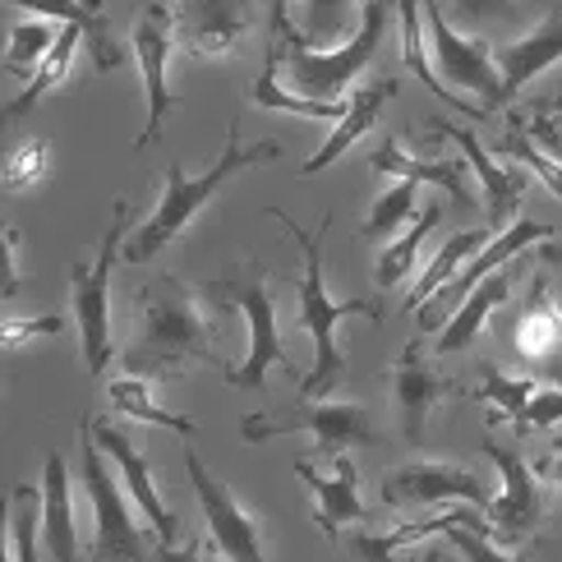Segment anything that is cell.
<instances>
[{"mask_svg":"<svg viewBox=\"0 0 562 562\" xmlns=\"http://www.w3.org/2000/svg\"><path fill=\"white\" fill-rule=\"evenodd\" d=\"M383 503L396 512H419V507H442V503H471V507H488L494 494L480 480V471L461 461H411L402 471H392L383 480Z\"/></svg>","mask_w":562,"mask_h":562,"instance_id":"cell-10","label":"cell"},{"mask_svg":"<svg viewBox=\"0 0 562 562\" xmlns=\"http://www.w3.org/2000/svg\"><path fill=\"white\" fill-rule=\"evenodd\" d=\"M562 60V10L544 14L526 37H517L507 46V52L498 56V69H503V92H507V102L517 98V92L526 83H535L544 75V69H553Z\"/></svg>","mask_w":562,"mask_h":562,"instance_id":"cell-22","label":"cell"},{"mask_svg":"<svg viewBox=\"0 0 562 562\" xmlns=\"http://www.w3.org/2000/svg\"><path fill=\"white\" fill-rule=\"evenodd\" d=\"M268 217L281 222L291 231V240L300 245V327L314 337V369L300 379V402H318V396H327L341 379H346V356L337 346V323L341 318H356V314H369L379 318V304L369 300H333L323 286V240L327 231H333V213H323V222L314 231L295 226V217L286 213V207H268Z\"/></svg>","mask_w":562,"mask_h":562,"instance_id":"cell-2","label":"cell"},{"mask_svg":"<svg viewBox=\"0 0 562 562\" xmlns=\"http://www.w3.org/2000/svg\"><path fill=\"white\" fill-rule=\"evenodd\" d=\"M392 23V0H364V19L360 33L350 37L337 52H314L295 37L281 42V69L291 75L300 98H318V102H341V92L364 75V65L379 56L383 33Z\"/></svg>","mask_w":562,"mask_h":562,"instance_id":"cell-5","label":"cell"},{"mask_svg":"<svg viewBox=\"0 0 562 562\" xmlns=\"http://www.w3.org/2000/svg\"><path fill=\"white\" fill-rule=\"evenodd\" d=\"M392 92H396V79H379L373 88H356V92H350V98H346V102H350L346 121H341L333 134L323 138V148H318L310 161H304V167H300V176H318L323 167H333L337 157H346L350 148H356L360 138L373 130V121H379V111L387 106V98H392Z\"/></svg>","mask_w":562,"mask_h":562,"instance_id":"cell-26","label":"cell"},{"mask_svg":"<svg viewBox=\"0 0 562 562\" xmlns=\"http://www.w3.org/2000/svg\"><path fill=\"white\" fill-rule=\"evenodd\" d=\"M277 157H281L277 144H254V148H245L240 121H231V125H226L222 157H217L207 171L190 176V171L180 167V161H171V167H167V190H161V203L148 213V222L125 240V263H148V259H157V254L167 249V245L180 236V231L203 213L207 199H213L226 180H236L240 171L263 167V161H277Z\"/></svg>","mask_w":562,"mask_h":562,"instance_id":"cell-3","label":"cell"},{"mask_svg":"<svg viewBox=\"0 0 562 562\" xmlns=\"http://www.w3.org/2000/svg\"><path fill=\"white\" fill-rule=\"evenodd\" d=\"M498 153L503 157H512L517 167H526V171H535L540 176L549 190L562 199V161H553L540 144H535V134H530V125H521L517 115H512V125H507V134H503V144H498Z\"/></svg>","mask_w":562,"mask_h":562,"instance_id":"cell-37","label":"cell"},{"mask_svg":"<svg viewBox=\"0 0 562 562\" xmlns=\"http://www.w3.org/2000/svg\"><path fill=\"white\" fill-rule=\"evenodd\" d=\"M396 29H402V56H406L411 75L425 83L434 98H442V106H457L465 115H475V121H484V115H488L484 106H465L461 98H452V88L434 75V60H429V46H425V37H429V29H425V0H396Z\"/></svg>","mask_w":562,"mask_h":562,"instance_id":"cell-28","label":"cell"},{"mask_svg":"<svg viewBox=\"0 0 562 562\" xmlns=\"http://www.w3.org/2000/svg\"><path fill=\"white\" fill-rule=\"evenodd\" d=\"M88 425H92V438H98V448L106 452V461L125 475L134 503L144 507V517H148V526H153V540H157V544H171V540H176V512L167 507V498H161V488L153 484L148 457L138 452L134 442H130V434H125V429H115L111 419L88 415Z\"/></svg>","mask_w":562,"mask_h":562,"instance_id":"cell-17","label":"cell"},{"mask_svg":"<svg viewBox=\"0 0 562 562\" xmlns=\"http://www.w3.org/2000/svg\"><path fill=\"white\" fill-rule=\"evenodd\" d=\"M553 111H558V115H562V98H553Z\"/></svg>","mask_w":562,"mask_h":562,"instance_id":"cell-50","label":"cell"},{"mask_svg":"<svg viewBox=\"0 0 562 562\" xmlns=\"http://www.w3.org/2000/svg\"><path fill=\"white\" fill-rule=\"evenodd\" d=\"M438 217H442V203L419 207V217L411 222V231H402V236H396L392 245L379 249V259H373V281H379V286H396V281L411 272L415 254H419V245H425L429 231L438 226Z\"/></svg>","mask_w":562,"mask_h":562,"instance_id":"cell-34","label":"cell"},{"mask_svg":"<svg viewBox=\"0 0 562 562\" xmlns=\"http://www.w3.org/2000/svg\"><path fill=\"white\" fill-rule=\"evenodd\" d=\"M268 29L272 37H291L295 23H291V0H268Z\"/></svg>","mask_w":562,"mask_h":562,"instance_id":"cell-46","label":"cell"},{"mask_svg":"<svg viewBox=\"0 0 562 562\" xmlns=\"http://www.w3.org/2000/svg\"><path fill=\"white\" fill-rule=\"evenodd\" d=\"M249 19V0H176V42L199 60H222L245 42Z\"/></svg>","mask_w":562,"mask_h":562,"instance_id":"cell-16","label":"cell"},{"mask_svg":"<svg viewBox=\"0 0 562 562\" xmlns=\"http://www.w3.org/2000/svg\"><path fill=\"white\" fill-rule=\"evenodd\" d=\"M106 396H111V406L138 419V425H161V429H171L180 438H190L194 434V419H184L167 406H157V396H153V383L148 379H134V373H125V379H111L106 383Z\"/></svg>","mask_w":562,"mask_h":562,"instance_id":"cell-32","label":"cell"},{"mask_svg":"<svg viewBox=\"0 0 562 562\" xmlns=\"http://www.w3.org/2000/svg\"><path fill=\"white\" fill-rule=\"evenodd\" d=\"M37 540H42V488L19 484L10 503V562H42Z\"/></svg>","mask_w":562,"mask_h":562,"instance_id":"cell-35","label":"cell"},{"mask_svg":"<svg viewBox=\"0 0 562 562\" xmlns=\"http://www.w3.org/2000/svg\"><path fill=\"white\" fill-rule=\"evenodd\" d=\"M457 392L452 379H442V369L419 356L415 346H406L402 356L392 360V406H396V429H402L406 448H425L429 442V419L438 415V406Z\"/></svg>","mask_w":562,"mask_h":562,"instance_id":"cell-14","label":"cell"},{"mask_svg":"<svg viewBox=\"0 0 562 562\" xmlns=\"http://www.w3.org/2000/svg\"><path fill=\"white\" fill-rule=\"evenodd\" d=\"M360 19L364 0H300V29L291 37L314 46V52H337L360 33Z\"/></svg>","mask_w":562,"mask_h":562,"instance_id":"cell-29","label":"cell"},{"mask_svg":"<svg viewBox=\"0 0 562 562\" xmlns=\"http://www.w3.org/2000/svg\"><path fill=\"white\" fill-rule=\"evenodd\" d=\"M0 249H5V286L0 291H5V300H10L19 291V231L14 226H5V245Z\"/></svg>","mask_w":562,"mask_h":562,"instance_id":"cell-45","label":"cell"},{"mask_svg":"<svg viewBox=\"0 0 562 562\" xmlns=\"http://www.w3.org/2000/svg\"><path fill=\"white\" fill-rule=\"evenodd\" d=\"M176 14L167 5H144L130 29V56L138 60V75H144V102H148V125L134 138V148H148L161 138V125L171 115V83H167V65L176 52Z\"/></svg>","mask_w":562,"mask_h":562,"instance_id":"cell-11","label":"cell"},{"mask_svg":"<svg viewBox=\"0 0 562 562\" xmlns=\"http://www.w3.org/2000/svg\"><path fill=\"white\" fill-rule=\"evenodd\" d=\"M535 392H540V387H535V379H512V373H503L498 364H480V383H475V402L480 406H488V419H484V425L488 429H503L507 425V419H512V425H517V419L526 415V406H530V396Z\"/></svg>","mask_w":562,"mask_h":562,"instance_id":"cell-30","label":"cell"},{"mask_svg":"<svg viewBox=\"0 0 562 562\" xmlns=\"http://www.w3.org/2000/svg\"><path fill=\"white\" fill-rule=\"evenodd\" d=\"M425 29H429V60H434V75L448 83V88H465L484 98V111H498L507 106V92H503V69L488 52V42L475 37H461L452 29V19H442L438 0H425Z\"/></svg>","mask_w":562,"mask_h":562,"instance_id":"cell-9","label":"cell"},{"mask_svg":"<svg viewBox=\"0 0 562 562\" xmlns=\"http://www.w3.org/2000/svg\"><path fill=\"white\" fill-rule=\"evenodd\" d=\"M130 203L115 199L111 203V226L102 236V249L92 263H69V310H75V327H79V346L88 373L102 379L111 364V268L115 259H125V240H130Z\"/></svg>","mask_w":562,"mask_h":562,"instance_id":"cell-4","label":"cell"},{"mask_svg":"<svg viewBox=\"0 0 562 562\" xmlns=\"http://www.w3.org/2000/svg\"><path fill=\"white\" fill-rule=\"evenodd\" d=\"M415 190H419L415 180H396L387 194H379V203L369 207V217H364V226H360V236H369V240H387L396 226L415 222V217H419Z\"/></svg>","mask_w":562,"mask_h":562,"instance_id":"cell-36","label":"cell"},{"mask_svg":"<svg viewBox=\"0 0 562 562\" xmlns=\"http://www.w3.org/2000/svg\"><path fill=\"white\" fill-rule=\"evenodd\" d=\"M488 240H494V231H461V236H452L448 245L438 249V259L425 268V277L415 281V291L406 295L411 310H419L425 300H434V295H438V291L448 286V281L461 272V259H471V254H480Z\"/></svg>","mask_w":562,"mask_h":562,"instance_id":"cell-33","label":"cell"},{"mask_svg":"<svg viewBox=\"0 0 562 562\" xmlns=\"http://www.w3.org/2000/svg\"><path fill=\"white\" fill-rule=\"evenodd\" d=\"M480 452L494 461L503 475V488L494 494V503L484 507L488 535H494V540H530L544 521V494H540V484H535L530 461L517 448H503L498 438H484Z\"/></svg>","mask_w":562,"mask_h":562,"instance_id":"cell-12","label":"cell"},{"mask_svg":"<svg viewBox=\"0 0 562 562\" xmlns=\"http://www.w3.org/2000/svg\"><path fill=\"white\" fill-rule=\"evenodd\" d=\"M295 425L314 434L318 452L341 457L346 448H369L373 442V419L360 402H304L295 411Z\"/></svg>","mask_w":562,"mask_h":562,"instance_id":"cell-24","label":"cell"},{"mask_svg":"<svg viewBox=\"0 0 562 562\" xmlns=\"http://www.w3.org/2000/svg\"><path fill=\"white\" fill-rule=\"evenodd\" d=\"M442 540H448L465 562H530L535 558V540H526L521 549H498L488 530H471V526H461V521L442 530Z\"/></svg>","mask_w":562,"mask_h":562,"instance_id":"cell-40","label":"cell"},{"mask_svg":"<svg viewBox=\"0 0 562 562\" xmlns=\"http://www.w3.org/2000/svg\"><path fill=\"white\" fill-rule=\"evenodd\" d=\"M442 134L452 138V144L461 148V157L475 167V176H480V184H484V231H498L503 226H512L517 222V203L526 199V184H530V171L526 167H498L494 157L484 153V144L471 134V130H461V125H452V121H442L438 125Z\"/></svg>","mask_w":562,"mask_h":562,"instance_id":"cell-18","label":"cell"},{"mask_svg":"<svg viewBox=\"0 0 562 562\" xmlns=\"http://www.w3.org/2000/svg\"><path fill=\"white\" fill-rule=\"evenodd\" d=\"M540 240H553V226L535 222V217H517L512 226H503L498 236L488 240V245L475 254V259L448 281V286H442L434 300L419 304V333H442V314H448L452 304H461L484 277H494L498 268H507L512 259H517V254H526L530 245H540Z\"/></svg>","mask_w":562,"mask_h":562,"instance_id":"cell-13","label":"cell"},{"mask_svg":"<svg viewBox=\"0 0 562 562\" xmlns=\"http://www.w3.org/2000/svg\"><path fill=\"white\" fill-rule=\"evenodd\" d=\"M369 167L373 171H383V176H396V180H415V184H434V190H442L452 203H471V190H465V180H461V161H434V157H415L402 138L387 134L379 153L369 157Z\"/></svg>","mask_w":562,"mask_h":562,"instance_id":"cell-25","label":"cell"},{"mask_svg":"<svg viewBox=\"0 0 562 562\" xmlns=\"http://www.w3.org/2000/svg\"><path fill=\"white\" fill-rule=\"evenodd\" d=\"M42 549L52 562H83L75 526V484L60 452H46L42 465Z\"/></svg>","mask_w":562,"mask_h":562,"instance_id":"cell-20","label":"cell"},{"mask_svg":"<svg viewBox=\"0 0 562 562\" xmlns=\"http://www.w3.org/2000/svg\"><path fill=\"white\" fill-rule=\"evenodd\" d=\"M222 310H240L245 323H249V350L240 364H231L222 379L240 392H263L268 373L272 369H286L295 379V364L286 360V346H281V333H277V304H272V281H268V268L263 263H245L236 277L226 281L217 291Z\"/></svg>","mask_w":562,"mask_h":562,"instance_id":"cell-7","label":"cell"},{"mask_svg":"<svg viewBox=\"0 0 562 562\" xmlns=\"http://www.w3.org/2000/svg\"><path fill=\"white\" fill-rule=\"evenodd\" d=\"M512 318H517L512 323V346H517V356L530 364L535 379L562 387V304L549 291L544 272L530 277V291Z\"/></svg>","mask_w":562,"mask_h":562,"instance_id":"cell-15","label":"cell"},{"mask_svg":"<svg viewBox=\"0 0 562 562\" xmlns=\"http://www.w3.org/2000/svg\"><path fill=\"white\" fill-rule=\"evenodd\" d=\"M295 475L310 484L314 526L327 535V540H337L341 526H350V521H369V507L360 503V471L346 452L333 457V475H318L310 461H295Z\"/></svg>","mask_w":562,"mask_h":562,"instance_id":"cell-19","label":"cell"},{"mask_svg":"<svg viewBox=\"0 0 562 562\" xmlns=\"http://www.w3.org/2000/svg\"><path fill=\"white\" fill-rule=\"evenodd\" d=\"M512 300V268H498L494 277H484L480 286L465 295L457 304V314L442 323V333H438V356H465L480 333H484V323L494 318V310H503V304Z\"/></svg>","mask_w":562,"mask_h":562,"instance_id":"cell-23","label":"cell"},{"mask_svg":"<svg viewBox=\"0 0 562 562\" xmlns=\"http://www.w3.org/2000/svg\"><path fill=\"white\" fill-rule=\"evenodd\" d=\"M14 10H29L37 19H56L65 29H83V46L98 75H111V69L125 65V46L111 37V23L102 19V0H5Z\"/></svg>","mask_w":562,"mask_h":562,"instance_id":"cell-21","label":"cell"},{"mask_svg":"<svg viewBox=\"0 0 562 562\" xmlns=\"http://www.w3.org/2000/svg\"><path fill=\"white\" fill-rule=\"evenodd\" d=\"M60 33H52V23H14L5 37V75H23L33 79L37 65L46 60V52L56 46Z\"/></svg>","mask_w":562,"mask_h":562,"instance_id":"cell-39","label":"cell"},{"mask_svg":"<svg viewBox=\"0 0 562 562\" xmlns=\"http://www.w3.org/2000/svg\"><path fill=\"white\" fill-rule=\"evenodd\" d=\"M530 134H535V144H540L553 161H562V121H558V115L540 111V115L530 121Z\"/></svg>","mask_w":562,"mask_h":562,"instance_id":"cell-44","label":"cell"},{"mask_svg":"<svg viewBox=\"0 0 562 562\" xmlns=\"http://www.w3.org/2000/svg\"><path fill=\"white\" fill-rule=\"evenodd\" d=\"M115 465H106V452L92 438V425L79 429V475L83 494L92 503V562H157V544H148L144 526L130 517V507L115 484Z\"/></svg>","mask_w":562,"mask_h":562,"instance_id":"cell-6","label":"cell"},{"mask_svg":"<svg viewBox=\"0 0 562 562\" xmlns=\"http://www.w3.org/2000/svg\"><path fill=\"white\" fill-rule=\"evenodd\" d=\"M419 562H438V553H425V558H419Z\"/></svg>","mask_w":562,"mask_h":562,"instance_id":"cell-49","label":"cell"},{"mask_svg":"<svg viewBox=\"0 0 562 562\" xmlns=\"http://www.w3.org/2000/svg\"><path fill=\"white\" fill-rule=\"evenodd\" d=\"M553 115H558V111H553Z\"/></svg>","mask_w":562,"mask_h":562,"instance_id":"cell-51","label":"cell"},{"mask_svg":"<svg viewBox=\"0 0 562 562\" xmlns=\"http://www.w3.org/2000/svg\"><path fill=\"white\" fill-rule=\"evenodd\" d=\"M535 471H540L544 480H553V484L562 488V442H553V448H549V457H544L540 465H535Z\"/></svg>","mask_w":562,"mask_h":562,"instance_id":"cell-48","label":"cell"},{"mask_svg":"<svg viewBox=\"0 0 562 562\" xmlns=\"http://www.w3.org/2000/svg\"><path fill=\"white\" fill-rule=\"evenodd\" d=\"M203 549L207 544H199V540H190L184 549H171V544H157V562H207L203 558Z\"/></svg>","mask_w":562,"mask_h":562,"instance_id":"cell-47","label":"cell"},{"mask_svg":"<svg viewBox=\"0 0 562 562\" xmlns=\"http://www.w3.org/2000/svg\"><path fill=\"white\" fill-rule=\"evenodd\" d=\"M121 369L148 383L184 379L190 369H231L217 356V314L199 291H190L176 277H157L153 286L134 300V333L125 341Z\"/></svg>","mask_w":562,"mask_h":562,"instance_id":"cell-1","label":"cell"},{"mask_svg":"<svg viewBox=\"0 0 562 562\" xmlns=\"http://www.w3.org/2000/svg\"><path fill=\"white\" fill-rule=\"evenodd\" d=\"M184 475H190L194 498H199V507H203L207 549H213L222 562H268L259 512H249V507L236 498V488L207 471L194 448H184Z\"/></svg>","mask_w":562,"mask_h":562,"instance_id":"cell-8","label":"cell"},{"mask_svg":"<svg viewBox=\"0 0 562 562\" xmlns=\"http://www.w3.org/2000/svg\"><path fill=\"white\" fill-rule=\"evenodd\" d=\"M517 14H521V0H452L448 10V19L471 33L488 29V23H517Z\"/></svg>","mask_w":562,"mask_h":562,"instance_id":"cell-41","label":"cell"},{"mask_svg":"<svg viewBox=\"0 0 562 562\" xmlns=\"http://www.w3.org/2000/svg\"><path fill=\"white\" fill-rule=\"evenodd\" d=\"M521 434L526 429H549V425H562V387H549V392H535L526 415L517 419Z\"/></svg>","mask_w":562,"mask_h":562,"instance_id":"cell-43","label":"cell"},{"mask_svg":"<svg viewBox=\"0 0 562 562\" xmlns=\"http://www.w3.org/2000/svg\"><path fill=\"white\" fill-rule=\"evenodd\" d=\"M60 333V318L56 314H42V318H29V323H19V318H0V350H14L23 341H37V337H56Z\"/></svg>","mask_w":562,"mask_h":562,"instance_id":"cell-42","label":"cell"},{"mask_svg":"<svg viewBox=\"0 0 562 562\" xmlns=\"http://www.w3.org/2000/svg\"><path fill=\"white\" fill-rule=\"evenodd\" d=\"M79 46H83V29H60L56 46H52V52H46V60L37 65V75H33L29 83H23V92H19V98L5 106V121H19V115H29V111L46 98V92L60 88V83L69 79V69H75V52H79Z\"/></svg>","mask_w":562,"mask_h":562,"instance_id":"cell-31","label":"cell"},{"mask_svg":"<svg viewBox=\"0 0 562 562\" xmlns=\"http://www.w3.org/2000/svg\"><path fill=\"white\" fill-rule=\"evenodd\" d=\"M52 171V138H29V144L10 148L5 171H0V190L5 194H29Z\"/></svg>","mask_w":562,"mask_h":562,"instance_id":"cell-38","label":"cell"},{"mask_svg":"<svg viewBox=\"0 0 562 562\" xmlns=\"http://www.w3.org/2000/svg\"><path fill=\"white\" fill-rule=\"evenodd\" d=\"M281 75V37L268 42V60L259 69V79H254L249 88V98L254 106H263V111H281V115H304V121H327V125H341L346 121V111L350 102H318V98H300V92H286L277 83Z\"/></svg>","mask_w":562,"mask_h":562,"instance_id":"cell-27","label":"cell"}]
</instances>
